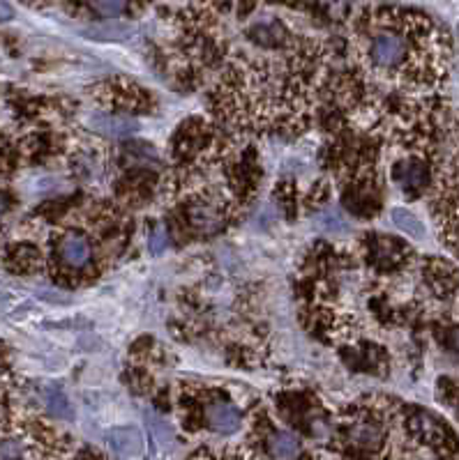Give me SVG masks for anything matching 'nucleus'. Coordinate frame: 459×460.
<instances>
[{
  "label": "nucleus",
  "mask_w": 459,
  "mask_h": 460,
  "mask_svg": "<svg viewBox=\"0 0 459 460\" xmlns=\"http://www.w3.org/2000/svg\"><path fill=\"white\" fill-rule=\"evenodd\" d=\"M427 21L409 14L395 17L386 12L374 19L365 39V58L371 70L388 77L395 74L406 78V74H411L415 81H421V74H427V65L418 62L421 55H427Z\"/></svg>",
  "instance_id": "1"
},
{
  "label": "nucleus",
  "mask_w": 459,
  "mask_h": 460,
  "mask_svg": "<svg viewBox=\"0 0 459 460\" xmlns=\"http://www.w3.org/2000/svg\"><path fill=\"white\" fill-rule=\"evenodd\" d=\"M205 423L215 431V433L229 435L236 433L243 423V416H240L238 407L227 403V400H215L211 406L205 407Z\"/></svg>",
  "instance_id": "2"
},
{
  "label": "nucleus",
  "mask_w": 459,
  "mask_h": 460,
  "mask_svg": "<svg viewBox=\"0 0 459 460\" xmlns=\"http://www.w3.org/2000/svg\"><path fill=\"white\" fill-rule=\"evenodd\" d=\"M58 253H61V260L70 269H83L90 260V242L88 237L81 235V233H67L63 235L61 244H58Z\"/></svg>",
  "instance_id": "3"
},
{
  "label": "nucleus",
  "mask_w": 459,
  "mask_h": 460,
  "mask_svg": "<svg viewBox=\"0 0 459 460\" xmlns=\"http://www.w3.org/2000/svg\"><path fill=\"white\" fill-rule=\"evenodd\" d=\"M90 125H93V129H97V132L111 138L134 136L138 129V122L132 120V118H125V115H111V113L93 115Z\"/></svg>",
  "instance_id": "4"
},
{
  "label": "nucleus",
  "mask_w": 459,
  "mask_h": 460,
  "mask_svg": "<svg viewBox=\"0 0 459 460\" xmlns=\"http://www.w3.org/2000/svg\"><path fill=\"white\" fill-rule=\"evenodd\" d=\"M351 438L358 447H379L383 439V426L374 419V416H363L351 426Z\"/></svg>",
  "instance_id": "5"
},
{
  "label": "nucleus",
  "mask_w": 459,
  "mask_h": 460,
  "mask_svg": "<svg viewBox=\"0 0 459 460\" xmlns=\"http://www.w3.org/2000/svg\"><path fill=\"white\" fill-rule=\"evenodd\" d=\"M111 447L121 456H141L144 451V439L137 428H116L111 433Z\"/></svg>",
  "instance_id": "6"
},
{
  "label": "nucleus",
  "mask_w": 459,
  "mask_h": 460,
  "mask_svg": "<svg viewBox=\"0 0 459 460\" xmlns=\"http://www.w3.org/2000/svg\"><path fill=\"white\" fill-rule=\"evenodd\" d=\"M189 221H192L196 228L205 230V233H213V230H217L224 224L220 208H217L215 203L192 205V208H189Z\"/></svg>",
  "instance_id": "7"
},
{
  "label": "nucleus",
  "mask_w": 459,
  "mask_h": 460,
  "mask_svg": "<svg viewBox=\"0 0 459 460\" xmlns=\"http://www.w3.org/2000/svg\"><path fill=\"white\" fill-rule=\"evenodd\" d=\"M268 449L272 458H296L300 454V444L291 433H275L268 442Z\"/></svg>",
  "instance_id": "8"
},
{
  "label": "nucleus",
  "mask_w": 459,
  "mask_h": 460,
  "mask_svg": "<svg viewBox=\"0 0 459 460\" xmlns=\"http://www.w3.org/2000/svg\"><path fill=\"white\" fill-rule=\"evenodd\" d=\"M132 28L125 26V23H104V26H95L90 30H86V35L93 39H100V42H122L128 39Z\"/></svg>",
  "instance_id": "9"
},
{
  "label": "nucleus",
  "mask_w": 459,
  "mask_h": 460,
  "mask_svg": "<svg viewBox=\"0 0 459 460\" xmlns=\"http://www.w3.org/2000/svg\"><path fill=\"white\" fill-rule=\"evenodd\" d=\"M390 217H393L395 226H397L399 230H405L409 237H415V240H422V237H425V226L415 219V214H411L409 209L395 208L393 212H390Z\"/></svg>",
  "instance_id": "10"
},
{
  "label": "nucleus",
  "mask_w": 459,
  "mask_h": 460,
  "mask_svg": "<svg viewBox=\"0 0 459 460\" xmlns=\"http://www.w3.org/2000/svg\"><path fill=\"white\" fill-rule=\"evenodd\" d=\"M395 177H397V182L405 186V189H409V186H425V182H427L425 168H422V166H415V164L397 168Z\"/></svg>",
  "instance_id": "11"
},
{
  "label": "nucleus",
  "mask_w": 459,
  "mask_h": 460,
  "mask_svg": "<svg viewBox=\"0 0 459 460\" xmlns=\"http://www.w3.org/2000/svg\"><path fill=\"white\" fill-rule=\"evenodd\" d=\"M46 406H49V410L54 412L58 419H72V407H70V400H67V396L63 394L61 390H55V387L46 390Z\"/></svg>",
  "instance_id": "12"
},
{
  "label": "nucleus",
  "mask_w": 459,
  "mask_h": 460,
  "mask_svg": "<svg viewBox=\"0 0 459 460\" xmlns=\"http://www.w3.org/2000/svg\"><path fill=\"white\" fill-rule=\"evenodd\" d=\"M93 5L102 17H118L125 10V0H95Z\"/></svg>",
  "instance_id": "13"
},
{
  "label": "nucleus",
  "mask_w": 459,
  "mask_h": 460,
  "mask_svg": "<svg viewBox=\"0 0 459 460\" xmlns=\"http://www.w3.org/2000/svg\"><path fill=\"white\" fill-rule=\"evenodd\" d=\"M166 247V230L164 228H157L155 235L150 237V253H155V256H160L162 251H164Z\"/></svg>",
  "instance_id": "14"
},
{
  "label": "nucleus",
  "mask_w": 459,
  "mask_h": 460,
  "mask_svg": "<svg viewBox=\"0 0 459 460\" xmlns=\"http://www.w3.org/2000/svg\"><path fill=\"white\" fill-rule=\"evenodd\" d=\"M14 17V10L7 0H0V21H10Z\"/></svg>",
  "instance_id": "15"
},
{
  "label": "nucleus",
  "mask_w": 459,
  "mask_h": 460,
  "mask_svg": "<svg viewBox=\"0 0 459 460\" xmlns=\"http://www.w3.org/2000/svg\"><path fill=\"white\" fill-rule=\"evenodd\" d=\"M0 214H3V198H0Z\"/></svg>",
  "instance_id": "16"
}]
</instances>
